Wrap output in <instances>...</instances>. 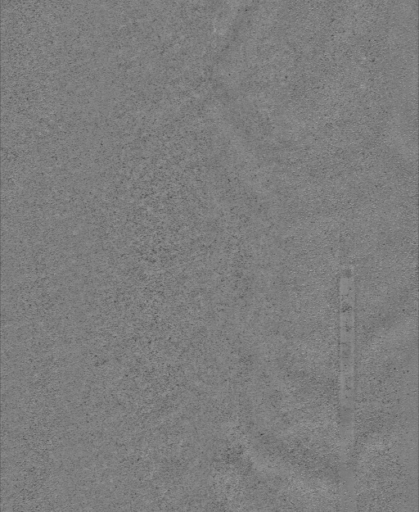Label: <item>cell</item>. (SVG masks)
<instances>
[{
  "label": "cell",
  "mask_w": 419,
  "mask_h": 512,
  "mask_svg": "<svg viewBox=\"0 0 419 512\" xmlns=\"http://www.w3.org/2000/svg\"><path fill=\"white\" fill-rule=\"evenodd\" d=\"M339 405L343 424L352 419L355 395V283L350 269L339 280Z\"/></svg>",
  "instance_id": "1"
}]
</instances>
